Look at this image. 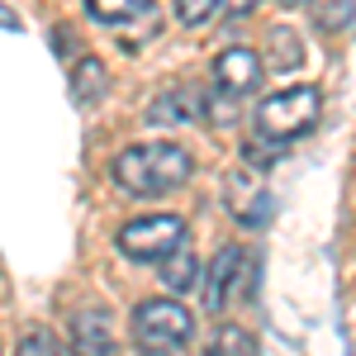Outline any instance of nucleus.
Instances as JSON below:
<instances>
[{
	"mask_svg": "<svg viewBox=\"0 0 356 356\" xmlns=\"http://www.w3.org/2000/svg\"><path fill=\"white\" fill-rule=\"evenodd\" d=\"M176 15H181V24H209V19H219V0H181Z\"/></svg>",
	"mask_w": 356,
	"mask_h": 356,
	"instance_id": "nucleus-16",
	"label": "nucleus"
},
{
	"mask_svg": "<svg viewBox=\"0 0 356 356\" xmlns=\"http://www.w3.org/2000/svg\"><path fill=\"white\" fill-rule=\"evenodd\" d=\"M318 114H323V95H318V86H290V90L266 95V100L257 105V134L285 147L290 138L309 134V129L318 124Z\"/></svg>",
	"mask_w": 356,
	"mask_h": 356,
	"instance_id": "nucleus-2",
	"label": "nucleus"
},
{
	"mask_svg": "<svg viewBox=\"0 0 356 356\" xmlns=\"http://www.w3.org/2000/svg\"><path fill=\"white\" fill-rule=\"evenodd\" d=\"M209 356H257V342L243 328H219L209 342Z\"/></svg>",
	"mask_w": 356,
	"mask_h": 356,
	"instance_id": "nucleus-12",
	"label": "nucleus"
},
{
	"mask_svg": "<svg viewBox=\"0 0 356 356\" xmlns=\"http://www.w3.org/2000/svg\"><path fill=\"white\" fill-rule=\"evenodd\" d=\"M110 171L129 195H166L191 181L195 162H191V152L176 147V143H134V147H124L114 157Z\"/></svg>",
	"mask_w": 356,
	"mask_h": 356,
	"instance_id": "nucleus-1",
	"label": "nucleus"
},
{
	"mask_svg": "<svg viewBox=\"0 0 356 356\" xmlns=\"http://www.w3.org/2000/svg\"><path fill=\"white\" fill-rule=\"evenodd\" d=\"M15 356H62V342H57L53 332L33 328V332H29V337H24V342L15 347Z\"/></svg>",
	"mask_w": 356,
	"mask_h": 356,
	"instance_id": "nucleus-15",
	"label": "nucleus"
},
{
	"mask_svg": "<svg viewBox=\"0 0 356 356\" xmlns=\"http://www.w3.org/2000/svg\"><path fill=\"white\" fill-rule=\"evenodd\" d=\"M204 114V90L195 86H171L166 95H157L147 105V124H191Z\"/></svg>",
	"mask_w": 356,
	"mask_h": 356,
	"instance_id": "nucleus-8",
	"label": "nucleus"
},
{
	"mask_svg": "<svg viewBox=\"0 0 356 356\" xmlns=\"http://www.w3.org/2000/svg\"><path fill=\"white\" fill-rule=\"evenodd\" d=\"M195 332V318L191 309H181L176 300H147L138 304L134 314V337L147 347V352H176V347H186Z\"/></svg>",
	"mask_w": 356,
	"mask_h": 356,
	"instance_id": "nucleus-4",
	"label": "nucleus"
},
{
	"mask_svg": "<svg viewBox=\"0 0 356 356\" xmlns=\"http://www.w3.org/2000/svg\"><path fill=\"white\" fill-rule=\"evenodd\" d=\"M105 81H110L105 62H100V57H81V62H76V72H72V95H76V105L100 100V95H105Z\"/></svg>",
	"mask_w": 356,
	"mask_h": 356,
	"instance_id": "nucleus-9",
	"label": "nucleus"
},
{
	"mask_svg": "<svg viewBox=\"0 0 356 356\" xmlns=\"http://www.w3.org/2000/svg\"><path fill=\"white\" fill-rule=\"evenodd\" d=\"M300 62H304V48H300V38H295L290 29H280V33L271 38V67H275V72H295Z\"/></svg>",
	"mask_w": 356,
	"mask_h": 356,
	"instance_id": "nucleus-13",
	"label": "nucleus"
},
{
	"mask_svg": "<svg viewBox=\"0 0 356 356\" xmlns=\"http://www.w3.org/2000/svg\"><path fill=\"white\" fill-rule=\"evenodd\" d=\"M72 356H119V342H114L105 309H76V318H72Z\"/></svg>",
	"mask_w": 356,
	"mask_h": 356,
	"instance_id": "nucleus-6",
	"label": "nucleus"
},
{
	"mask_svg": "<svg viewBox=\"0 0 356 356\" xmlns=\"http://www.w3.org/2000/svg\"><path fill=\"white\" fill-rule=\"evenodd\" d=\"M147 5L152 0H90L86 15L100 19V24H134L138 15H147Z\"/></svg>",
	"mask_w": 356,
	"mask_h": 356,
	"instance_id": "nucleus-10",
	"label": "nucleus"
},
{
	"mask_svg": "<svg viewBox=\"0 0 356 356\" xmlns=\"http://www.w3.org/2000/svg\"><path fill=\"white\" fill-rule=\"evenodd\" d=\"M186 247V223L176 214H143L119 228V252L134 261H166Z\"/></svg>",
	"mask_w": 356,
	"mask_h": 356,
	"instance_id": "nucleus-3",
	"label": "nucleus"
},
{
	"mask_svg": "<svg viewBox=\"0 0 356 356\" xmlns=\"http://www.w3.org/2000/svg\"><path fill=\"white\" fill-rule=\"evenodd\" d=\"M214 81H219L223 95L257 90V81H261V57L252 53V48H223L219 62H214Z\"/></svg>",
	"mask_w": 356,
	"mask_h": 356,
	"instance_id": "nucleus-7",
	"label": "nucleus"
},
{
	"mask_svg": "<svg viewBox=\"0 0 356 356\" xmlns=\"http://www.w3.org/2000/svg\"><path fill=\"white\" fill-rule=\"evenodd\" d=\"M195 271H200V266H195V252H191V243H186L176 257H166L157 275H162L171 290H191V285H195Z\"/></svg>",
	"mask_w": 356,
	"mask_h": 356,
	"instance_id": "nucleus-11",
	"label": "nucleus"
},
{
	"mask_svg": "<svg viewBox=\"0 0 356 356\" xmlns=\"http://www.w3.org/2000/svg\"><path fill=\"white\" fill-rule=\"evenodd\" d=\"M243 280H247L243 247H219L209 271H204V309H223L233 295H243Z\"/></svg>",
	"mask_w": 356,
	"mask_h": 356,
	"instance_id": "nucleus-5",
	"label": "nucleus"
},
{
	"mask_svg": "<svg viewBox=\"0 0 356 356\" xmlns=\"http://www.w3.org/2000/svg\"><path fill=\"white\" fill-rule=\"evenodd\" d=\"M318 29H347L356 24V0H332V5H314Z\"/></svg>",
	"mask_w": 356,
	"mask_h": 356,
	"instance_id": "nucleus-14",
	"label": "nucleus"
}]
</instances>
